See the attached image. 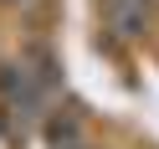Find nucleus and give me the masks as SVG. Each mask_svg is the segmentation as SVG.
<instances>
[{
	"instance_id": "nucleus-1",
	"label": "nucleus",
	"mask_w": 159,
	"mask_h": 149,
	"mask_svg": "<svg viewBox=\"0 0 159 149\" xmlns=\"http://www.w3.org/2000/svg\"><path fill=\"white\" fill-rule=\"evenodd\" d=\"M0 113L16 139H26V128L41 118V82L26 62H0Z\"/></svg>"
},
{
	"instance_id": "nucleus-2",
	"label": "nucleus",
	"mask_w": 159,
	"mask_h": 149,
	"mask_svg": "<svg viewBox=\"0 0 159 149\" xmlns=\"http://www.w3.org/2000/svg\"><path fill=\"white\" fill-rule=\"evenodd\" d=\"M103 11V26L118 36V41H139L149 31V16H154V0H98Z\"/></svg>"
},
{
	"instance_id": "nucleus-3",
	"label": "nucleus",
	"mask_w": 159,
	"mask_h": 149,
	"mask_svg": "<svg viewBox=\"0 0 159 149\" xmlns=\"http://www.w3.org/2000/svg\"><path fill=\"white\" fill-rule=\"evenodd\" d=\"M41 134H46L52 149H82V123H77V113H52L41 123Z\"/></svg>"
}]
</instances>
